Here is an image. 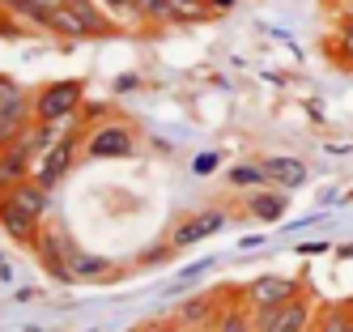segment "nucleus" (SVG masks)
<instances>
[{"mask_svg": "<svg viewBox=\"0 0 353 332\" xmlns=\"http://www.w3.org/2000/svg\"><path fill=\"white\" fill-rule=\"evenodd\" d=\"M98 5H103L115 21H132V5H128V0H98Z\"/></svg>", "mask_w": 353, "mask_h": 332, "instance_id": "obj_21", "label": "nucleus"}, {"mask_svg": "<svg viewBox=\"0 0 353 332\" xmlns=\"http://www.w3.org/2000/svg\"><path fill=\"white\" fill-rule=\"evenodd\" d=\"M43 5H60V0H43Z\"/></svg>", "mask_w": 353, "mask_h": 332, "instance_id": "obj_30", "label": "nucleus"}, {"mask_svg": "<svg viewBox=\"0 0 353 332\" xmlns=\"http://www.w3.org/2000/svg\"><path fill=\"white\" fill-rule=\"evenodd\" d=\"M81 107H85V81L81 77H60V81H47L34 90V119L39 124H72L81 119Z\"/></svg>", "mask_w": 353, "mask_h": 332, "instance_id": "obj_2", "label": "nucleus"}, {"mask_svg": "<svg viewBox=\"0 0 353 332\" xmlns=\"http://www.w3.org/2000/svg\"><path fill=\"white\" fill-rule=\"evenodd\" d=\"M205 5H209V9H213L217 17H221V13H230V9L239 5V0H205Z\"/></svg>", "mask_w": 353, "mask_h": 332, "instance_id": "obj_24", "label": "nucleus"}, {"mask_svg": "<svg viewBox=\"0 0 353 332\" xmlns=\"http://www.w3.org/2000/svg\"><path fill=\"white\" fill-rule=\"evenodd\" d=\"M85 158H94V162H123V158H137V133L128 124H115V119H107V124H94L90 133H85Z\"/></svg>", "mask_w": 353, "mask_h": 332, "instance_id": "obj_5", "label": "nucleus"}, {"mask_svg": "<svg viewBox=\"0 0 353 332\" xmlns=\"http://www.w3.org/2000/svg\"><path fill=\"white\" fill-rule=\"evenodd\" d=\"M349 332H353V320H349Z\"/></svg>", "mask_w": 353, "mask_h": 332, "instance_id": "obj_32", "label": "nucleus"}, {"mask_svg": "<svg viewBox=\"0 0 353 332\" xmlns=\"http://www.w3.org/2000/svg\"><path fill=\"white\" fill-rule=\"evenodd\" d=\"M217 315H221V302L213 294H200V298L179 306V328H213Z\"/></svg>", "mask_w": 353, "mask_h": 332, "instance_id": "obj_14", "label": "nucleus"}, {"mask_svg": "<svg viewBox=\"0 0 353 332\" xmlns=\"http://www.w3.org/2000/svg\"><path fill=\"white\" fill-rule=\"evenodd\" d=\"M217 166H221V153H213V149H209V153H196V158H192V170H196V175H213Z\"/></svg>", "mask_w": 353, "mask_h": 332, "instance_id": "obj_20", "label": "nucleus"}, {"mask_svg": "<svg viewBox=\"0 0 353 332\" xmlns=\"http://www.w3.org/2000/svg\"><path fill=\"white\" fill-rule=\"evenodd\" d=\"M137 332H179V324H145V328H137Z\"/></svg>", "mask_w": 353, "mask_h": 332, "instance_id": "obj_25", "label": "nucleus"}, {"mask_svg": "<svg viewBox=\"0 0 353 332\" xmlns=\"http://www.w3.org/2000/svg\"><path fill=\"white\" fill-rule=\"evenodd\" d=\"M239 247H243V251H251V247H264V235H247Z\"/></svg>", "mask_w": 353, "mask_h": 332, "instance_id": "obj_27", "label": "nucleus"}, {"mask_svg": "<svg viewBox=\"0 0 353 332\" xmlns=\"http://www.w3.org/2000/svg\"><path fill=\"white\" fill-rule=\"evenodd\" d=\"M0 230H5V235H9L17 247H34L39 230H43V217H39V213H30L26 204H17L13 196L0 192Z\"/></svg>", "mask_w": 353, "mask_h": 332, "instance_id": "obj_8", "label": "nucleus"}, {"mask_svg": "<svg viewBox=\"0 0 353 332\" xmlns=\"http://www.w3.org/2000/svg\"><path fill=\"white\" fill-rule=\"evenodd\" d=\"M345 9H353V0H349V5H345Z\"/></svg>", "mask_w": 353, "mask_h": 332, "instance_id": "obj_31", "label": "nucleus"}, {"mask_svg": "<svg viewBox=\"0 0 353 332\" xmlns=\"http://www.w3.org/2000/svg\"><path fill=\"white\" fill-rule=\"evenodd\" d=\"M26 94H30L26 86H17L13 77H5V72H0V107H5V102H17V98H26Z\"/></svg>", "mask_w": 353, "mask_h": 332, "instance_id": "obj_19", "label": "nucleus"}, {"mask_svg": "<svg viewBox=\"0 0 353 332\" xmlns=\"http://www.w3.org/2000/svg\"><path fill=\"white\" fill-rule=\"evenodd\" d=\"M319 251H327L323 239H315V243H298V255H319Z\"/></svg>", "mask_w": 353, "mask_h": 332, "instance_id": "obj_23", "label": "nucleus"}, {"mask_svg": "<svg viewBox=\"0 0 353 332\" xmlns=\"http://www.w3.org/2000/svg\"><path fill=\"white\" fill-rule=\"evenodd\" d=\"M285 209H290L285 192H251V200H247V213L256 222H281Z\"/></svg>", "mask_w": 353, "mask_h": 332, "instance_id": "obj_15", "label": "nucleus"}, {"mask_svg": "<svg viewBox=\"0 0 353 332\" xmlns=\"http://www.w3.org/2000/svg\"><path fill=\"white\" fill-rule=\"evenodd\" d=\"M30 251H34V260H39L47 273H52L56 281H72V268H68V251H72V239L64 235L60 226H43Z\"/></svg>", "mask_w": 353, "mask_h": 332, "instance_id": "obj_7", "label": "nucleus"}, {"mask_svg": "<svg viewBox=\"0 0 353 332\" xmlns=\"http://www.w3.org/2000/svg\"><path fill=\"white\" fill-rule=\"evenodd\" d=\"M64 128H68V124H64ZM56 137H60L56 124H39V119H34L17 141H9L5 149H0V192L13 188V184H21V179H30V175H34V162L43 158V149L52 145Z\"/></svg>", "mask_w": 353, "mask_h": 332, "instance_id": "obj_1", "label": "nucleus"}, {"mask_svg": "<svg viewBox=\"0 0 353 332\" xmlns=\"http://www.w3.org/2000/svg\"><path fill=\"white\" fill-rule=\"evenodd\" d=\"M68 268H72V281L115 277V264L107 260V255H94V251H81V247H72V251H68Z\"/></svg>", "mask_w": 353, "mask_h": 332, "instance_id": "obj_13", "label": "nucleus"}, {"mask_svg": "<svg viewBox=\"0 0 353 332\" xmlns=\"http://www.w3.org/2000/svg\"><path fill=\"white\" fill-rule=\"evenodd\" d=\"M81 149H85V128H81V119H72L68 128H60V137L43 149V158L34 162V179L43 188H56L60 179H68L72 162L81 158Z\"/></svg>", "mask_w": 353, "mask_h": 332, "instance_id": "obj_3", "label": "nucleus"}, {"mask_svg": "<svg viewBox=\"0 0 353 332\" xmlns=\"http://www.w3.org/2000/svg\"><path fill=\"white\" fill-rule=\"evenodd\" d=\"M115 90H119V94H128V90H137V77H132V72H128V77H119V81H115Z\"/></svg>", "mask_w": 353, "mask_h": 332, "instance_id": "obj_26", "label": "nucleus"}, {"mask_svg": "<svg viewBox=\"0 0 353 332\" xmlns=\"http://www.w3.org/2000/svg\"><path fill=\"white\" fill-rule=\"evenodd\" d=\"M225 179H230V188H264L268 170H264V162H239L225 170Z\"/></svg>", "mask_w": 353, "mask_h": 332, "instance_id": "obj_17", "label": "nucleus"}, {"mask_svg": "<svg viewBox=\"0 0 353 332\" xmlns=\"http://www.w3.org/2000/svg\"><path fill=\"white\" fill-rule=\"evenodd\" d=\"M213 332H256V324H251V311H247V306L234 302V306H221Z\"/></svg>", "mask_w": 353, "mask_h": 332, "instance_id": "obj_18", "label": "nucleus"}, {"mask_svg": "<svg viewBox=\"0 0 353 332\" xmlns=\"http://www.w3.org/2000/svg\"><path fill=\"white\" fill-rule=\"evenodd\" d=\"M336 255H341V260H353V243H341V247H336Z\"/></svg>", "mask_w": 353, "mask_h": 332, "instance_id": "obj_29", "label": "nucleus"}, {"mask_svg": "<svg viewBox=\"0 0 353 332\" xmlns=\"http://www.w3.org/2000/svg\"><path fill=\"white\" fill-rule=\"evenodd\" d=\"M319 5H323V9H332V13H341V9L349 5V0H319Z\"/></svg>", "mask_w": 353, "mask_h": 332, "instance_id": "obj_28", "label": "nucleus"}, {"mask_svg": "<svg viewBox=\"0 0 353 332\" xmlns=\"http://www.w3.org/2000/svg\"><path fill=\"white\" fill-rule=\"evenodd\" d=\"M225 209H205V213H192V217H183L179 226L170 230V243H174V251H183V247H196V243H205L209 235H217V230H225Z\"/></svg>", "mask_w": 353, "mask_h": 332, "instance_id": "obj_9", "label": "nucleus"}, {"mask_svg": "<svg viewBox=\"0 0 353 332\" xmlns=\"http://www.w3.org/2000/svg\"><path fill=\"white\" fill-rule=\"evenodd\" d=\"M349 306H353V298H349Z\"/></svg>", "mask_w": 353, "mask_h": 332, "instance_id": "obj_33", "label": "nucleus"}, {"mask_svg": "<svg viewBox=\"0 0 353 332\" xmlns=\"http://www.w3.org/2000/svg\"><path fill=\"white\" fill-rule=\"evenodd\" d=\"M323 51H327V60L336 68L353 72V9L336 13V26H332V35L323 39Z\"/></svg>", "mask_w": 353, "mask_h": 332, "instance_id": "obj_10", "label": "nucleus"}, {"mask_svg": "<svg viewBox=\"0 0 353 332\" xmlns=\"http://www.w3.org/2000/svg\"><path fill=\"white\" fill-rule=\"evenodd\" d=\"M264 170H268V184L272 188H285V192H294V188H302L307 184V162L302 158H290V153H272V158H264Z\"/></svg>", "mask_w": 353, "mask_h": 332, "instance_id": "obj_12", "label": "nucleus"}, {"mask_svg": "<svg viewBox=\"0 0 353 332\" xmlns=\"http://www.w3.org/2000/svg\"><path fill=\"white\" fill-rule=\"evenodd\" d=\"M128 5H132V21L137 26H174L170 0H128Z\"/></svg>", "mask_w": 353, "mask_h": 332, "instance_id": "obj_16", "label": "nucleus"}, {"mask_svg": "<svg viewBox=\"0 0 353 332\" xmlns=\"http://www.w3.org/2000/svg\"><path fill=\"white\" fill-rule=\"evenodd\" d=\"M315 302L311 294L302 290L298 298L290 302H276V306H264V311H251V324L256 332H315Z\"/></svg>", "mask_w": 353, "mask_h": 332, "instance_id": "obj_4", "label": "nucleus"}, {"mask_svg": "<svg viewBox=\"0 0 353 332\" xmlns=\"http://www.w3.org/2000/svg\"><path fill=\"white\" fill-rule=\"evenodd\" d=\"M30 124H34V94L17 98V102H5V107H0V149L9 141H17Z\"/></svg>", "mask_w": 353, "mask_h": 332, "instance_id": "obj_11", "label": "nucleus"}, {"mask_svg": "<svg viewBox=\"0 0 353 332\" xmlns=\"http://www.w3.org/2000/svg\"><path fill=\"white\" fill-rule=\"evenodd\" d=\"M209 268H213V260H200V264H188V268H183L179 277H183V281H192V277H200V273H209Z\"/></svg>", "mask_w": 353, "mask_h": 332, "instance_id": "obj_22", "label": "nucleus"}, {"mask_svg": "<svg viewBox=\"0 0 353 332\" xmlns=\"http://www.w3.org/2000/svg\"><path fill=\"white\" fill-rule=\"evenodd\" d=\"M302 294V281L298 277H285V273H264L256 281H247L239 302L247 306V311H264V306H276V302H290Z\"/></svg>", "mask_w": 353, "mask_h": 332, "instance_id": "obj_6", "label": "nucleus"}]
</instances>
